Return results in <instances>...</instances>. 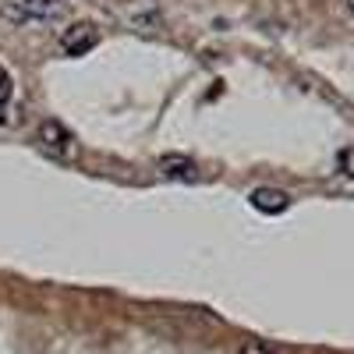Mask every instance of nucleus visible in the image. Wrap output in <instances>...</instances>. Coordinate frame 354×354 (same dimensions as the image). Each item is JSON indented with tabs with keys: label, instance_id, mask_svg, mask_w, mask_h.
<instances>
[{
	"label": "nucleus",
	"instance_id": "obj_1",
	"mask_svg": "<svg viewBox=\"0 0 354 354\" xmlns=\"http://www.w3.org/2000/svg\"><path fill=\"white\" fill-rule=\"evenodd\" d=\"M8 21L15 25H28V21H53L64 15V0H11L0 8Z\"/></svg>",
	"mask_w": 354,
	"mask_h": 354
},
{
	"label": "nucleus",
	"instance_id": "obj_2",
	"mask_svg": "<svg viewBox=\"0 0 354 354\" xmlns=\"http://www.w3.org/2000/svg\"><path fill=\"white\" fill-rule=\"evenodd\" d=\"M36 142H39L43 153H50L57 160H71L75 156V135L61 121H43L39 131H36Z\"/></svg>",
	"mask_w": 354,
	"mask_h": 354
},
{
	"label": "nucleus",
	"instance_id": "obj_3",
	"mask_svg": "<svg viewBox=\"0 0 354 354\" xmlns=\"http://www.w3.org/2000/svg\"><path fill=\"white\" fill-rule=\"evenodd\" d=\"M93 43H96V25H88V21H78V25L64 28V36H61V46H64V53H71V57L85 53Z\"/></svg>",
	"mask_w": 354,
	"mask_h": 354
},
{
	"label": "nucleus",
	"instance_id": "obj_4",
	"mask_svg": "<svg viewBox=\"0 0 354 354\" xmlns=\"http://www.w3.org/2000/svg\"><path fill=\"white\" fill-rule=\"evenodd\" d=\"M160 174L170 181H198V167L188 156H163L160 160Z\"/></svg>",
	"mask_w": 354,
	"mask_h": 354
},
{
	"label": "nucleus",
	"instance_id": "obj_5",
	"mask_svg": "<svg viewBox=\"0 0 354 354\" xmlns=\"http://www.w3.org/2000/svg\"><path fill=\"white\" fill-rule=\"evenodd\" d=\"M252 205L262 209V213H283L290 205V195L280 192V188H255L252 192Z\"/></svg>",
	"mask_w": 354,
	"mask_h": 354
},
{
	"label": "nucleus",
	"instance_id": "obj_6",
	"mask_svg": "<svg viewBox=\"0 0 354 354\" xmlns=\"http://www.w3.org/2000/svg\"><path fill=\"white\" fill-rule=\"evenodd\" d=\"M11 93H15V85H11V75L0 68V110H4L11 103Z\"/></svg>",
	"mask_w": 354,
	"mask_h": 354
},
{
	"label": "nucleus",
	"instance_id": "obj_7",
	"mask_svg": "<svg viewBox=\"0 0 354 354\" xmlns=\"http://www.w3.org/2000/svg\"><path fill=\"white\" fill-rule=\"evenodd\" d=\"M238 354H277V351H270V347L259 344V340H248V344H241V347H238Z\"/></svg>",
	"mask_w": 354,
	"mask_h": 354
},
{
	"label": "nucleus",
	"instance_id": "obj_8",
	"mask_svg": "<svg viewBox=\"0 0 354 354\" xmlns=\"http://www.w3.org/2000/svg\"><path fill=\"white\" fill-rule=\"evenodd\" d=\"M347 8H351V11H354V0H347Z\"/></svg>",
	"mask_w": 354,
	"mask_h": 354
}]
</instances>
